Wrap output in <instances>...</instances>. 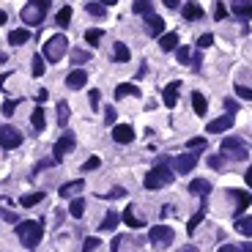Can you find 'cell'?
<instances>
[{
	"mask_svg": "<svg viewBox=\"0 0 252 252\" xmlns=\"http://www.w3.org/2000/svg\"><path fill=\"white\" fill-rule=\"evenodd\" d=\"M168 162H170L168 156L156 162V168H151L146 173L143 187H146V189H165V187H170V184H173V178H175V170L168 168Z\"/></svg>",
	"mask_w": 252,
	"mask_h": 252,
	"instance_id": "obj_1",
	"label": "cell"
},
{
	"mask_svg": "<svg viewBox=\"0 0 252 252\" xmlns=\"http://www.w3.org/2000/svg\"><path fill=\"white\" fill-rule=\"evenodd\" d=\"M49 3H52V0H30L28 6L22 8L20 20L25 22L28 28H39L44 22V17H47V11H49Z\"/></svg>",
	"mask_w": 252,
	"mask_h": 252,
	"instance_id": "obj_2",
	"label": "cell"
},
{
	"mask_svg": "<svg viewBox=\"0 0 252 252\" xmlns=\"http://www.w3.org/2000/svg\"><path fill=\"white\" fill-rule=\"evenodd\" d=\"M17 236H20V241L28 250H36L39 247V241H42V236H44V225L42 222H17Z\"/></svg>",
	"mask_w": 252,
	"mask_h": 252,
	"instance_id": "obj_3",
	"label": "cell"
},
{
	"mask_svg": "<svg viewBox=\"0 0 252 252\" xmlns=\"http://www.w3.org/2000/svg\"><path fill=\"white\" fill-rule=\"evenodd\" d=\"M66 49H69V39L63 33H55V36H49L47 44H44V58L49 63H58V61H63Z\"/></svg>",
	"mask_w": 252,
	"mask_h": 252,
	"instance_id": "obj_4",
	"label": "cell"
},
{
	"mask_svg": "<svg viewBox=\"0 0 252 252\" xmlns=\"http://www.w3.org/2000/svg\"><path fill=\"white\" fill-rule=\"evenodd\" d=\"M219 148H222V154L228 156L231 162H244L247 156H250V148L244 146V140H241V137H225Z\"/></svg>",
	"mask_w": 252,
	"mask_h": 252,
	"instance_id": "obj_5",
	"label": "cell"
},
{
	"mask_svg": "<svg viewBox=\"0 0 252 252\" xmlns=\"http://www.w3.org/2000/svg\"><path fill=\"white\" fill-rule=\"evenodd\" d=\"M148 238H151V244L156 247V250H168L170 244H173V228H168V225H156V228H151V233H148Z\"/></svg>",
	"mask_w": 252,
	"mask_h": 252,
	"instance_id": "obj_6",
	"label": "cell"
},
{
	"mask_svg": "<svg viewBox=\"0 0 252 252\" xmlns=\"http://www.w3.org/2000/svg\"><path fill=\"white\" fill-rule=\"evenodd\" d=\"M0 146L3 148H20L22 146V132L14 129V126H0Z\"/></svg>",
	"mask_w": 252,
	"mask_h": 252,
	"instance_id": "obj_7",
	"label": "cell"
},
{
	"mask_svg": "<svg viewBox=\"0 0 252 252\" xmlns=\"http://www.w3.org/2000/svg\"><path fill=\"white\" fill-rule=\"evenodd\" d=\"M195 165H197V154H181V156H175V159H173L175 173H181V175L192 173V170H195Z\"/></svg>",
	"mask_w": 252,
	"mask_h": 252,
	"instance_id": "obj_8",
	"label": "cell"
},
{
	"mask_svg": "<svg viewBox=\"0 0 252 252\" xmlns=\"http://www.w3.org/2000/svg\"><path fill=\"white\" fill-rule=\"evenodd\" d=\"M71 148H74V134H69V132H66V134L61 137V140L55 143V154H52V159H55V162H61L63 156H66V154L71 151Z\"/></svg>",
	"mask_w": 252,
	"mask_h": 252,
	"instance_id": "obj_9",
	"label": "cell"
},
{
	"mask_svg": "<svg viewBox=\"0 0 252 252\" xmlns=\"http://www.w3.org/2000/svg\"><path fill=\"white\" fill-rule=\"evenodd\" d=\"M112 140L124 143V146H126V143H132L134 140V129L129 124H115V126H112Z\"/></svg>",
	"mask_w": 252,
	"mask_h": 252,
	"instance_id": "obj_10",
	"label": "cell"
},
{
	"mask_svg": "<svg viewBox=\"0 0 252 252\" xmlns=\"http://www.w3.org/2000/svg\"><path fill=\"white\" fill-rule=\"evenodd\" d=\"M178 91H181V80H173V83L165 85V107L173 110L175 102H178Z\"/></svg>",
	"mask_w": 252,
	"mask_h": 252,
	"instance_id": "obj_11",
	"label": "cell"
},
{
	"mask_svg": "<svg viewBox=\"0 0 252 252\" xmlns=\"http://www.w3.org/2000/svg\"><path fill=\"white\" fill-rule=\"evenodd\" d=\"M85 83H88V74H85L83 69H74L69 77H66V88H69V91H80V88H85Z\"/></svg>",
	"mask_w": 252,
	"mask_h": 252,
	"instance_id": "obj_12",
	"label": "cell"
},
{
	"mask_svg": "<svg viewBox=\"0 0 252 252\" xmlns=\"http://www.w3.org/2000/svg\"><path fill=\"white\" fill-rule=\"evenodd\" d=\"M181 14H184V20L197 22V20H203V17H206V11H203L200 3H187V6H181Z\"/></svg>",
	"mask_w": 252,
	"mask_h": 252,
	"instance_id": "obj_13",
	"label": "cell"
},
{
	"mask_svg": "<svg viewBox=\"0 0 252 252\" xmlns=\"http://www.w3.org/2000/svg\"><path fill=\"white\" fill-rule=\"evenodd\" d=\"M231 195L236 197V214H244V211L250 209V203H252V195L244 192V189H231Z\"/></svg>",
	"mask_w": 252,
	"mask_h": 252,
	"instance_id": "obj_14",
	"label": "cell"
},
{
	"mask_svg": "<svg viewBox=\"0 0 252 252\" xmlns=\"http://www.w3.org/2000/svg\"><path fill=\"white\" fill-rule=\"evenodd\" d=\"M231 11L236 17H241V20H252V0H233Z\"/></svg>",
	"mask_w": 252,
	"mask_h": 252,
	"instance_id": "obj_15",
	"label": "cell"
},
{
	"mask_svg": "<svg viewBox=\"0 0 252 252\" xmlns=\"http://www.w3.org/2000/svg\"><path fill=\"white\" fill-rule=\"evenodd\" d=\"M228 126H233V115L228 112V115H222V118H217V121H211L206 129H209V134H222Z\"/></svg>",
	"mask_w": 252,
	"mask_h": 252,
	"instance_id": "obj_16",
	"label": "cell"
},
{
	"mask_svg": "<svg viewBox=\"0 0 252 252\" xmlns=\"http://www.w3.org/2000/svg\"><path fill=\"white\" fill-rule=\"evenodd\" d=\"M85 189V181L83 178H77V181H69V184H63L61 187V192H58V195L61 197H77L80 192H83Z\"/></svg>",
	"mask_w": 252,
	"mask_h": 252,
	"instance_id": "obj_17",
	"label": "cell"
},
{
	"mask_svg": "<svg viewBox=\"0 0 252 252\" xmlns=\"http://www.w3.org/2000/svg\"><path fill=\"white\" fill-rule=\"evenodd\" d=\"M206 211H209V203H206V197H200V209H197V214H192V219L187 222V233H195V228L203 222Z\"/></svg>",
	"mask_w": 252,
	"mask_h": 252,
	"instance_id": "obj_18",
	"label": "cell"
},
{
	"mask_svg": "<svg viewBox=\"0 0 252 252\" xmlns=\"http://www.w3.org/2000/svg\"><path fill=\"white\" fill-rule=\"evenodd\" d=\"M143 20L148 22V33H151V36H162V33H165V20H162V17L148 14V17H143Z\"/></svg>",
	"mask_w": 252,
	"mask_h": 252,
	"instance_id": "obj_19",
	"label": "cell"
},
{
	"mask_svg": "<svg viewBox=\"0 0 252 252\" xmlns=\"http://www.w3.org/2000/svg\"><path fill=\"white\" fill-rule=\"evenodd\" d=\"M189 192H192V195H197V197H209L211 184L206 181V178H195V181L189 184Z\"/></svg>",
	"mask_w": 252,
	"mask_h": 252,
	"instance_id": "obj_20",
	"label": "cell"
},
{
	"mask_svg": "<svg viewBox=\"0 0 252 252\" xmlns=\"http://www.w3.org/2000/svg\"><path fill=\"white\" fill-rule=\"evenodd\" d=\"M121 222V214L118 211H107V217L102 219V225H99V231L102 233H110V231H115V225Z\"/></svg>",
	"mask_w": 252,
	"mask_h": 252,
	"instance_id": "obj_21",
	"label": "cell"
},
{
	"mask_svg": "<svg viewBox=\"0 0 252 252\" xmlns=\"http://www.w3.org/2000/svg\"><path fill=\"white\" fill-rule=\"evenodd\" d=\"M162 52H170V49H178V33H162L159 39Z\"/></svg>",
	"mask_w": 252,
	"mask_h": 252,
	"instance_id": "obj_22",
	"label": "cell"
},
{
	"mask_svg": "<svg viewBox=\"0 0 252 252\" xmlns=\"http://www.w3.org/2000/svg\"><path fill=\"white\" fill-rule=\"evenodd\" d=\"M126 96H140V88H137V85H132V83L118 85V88H115V99H126Z\"/></svg>",
	"mask_w": 252,
	"mask_h": 252,
	"instance_id": "obj_23",
	"label": "cell"
},
{
	"mask_svg": "<svg viewBox=\"0 0 252 252\" xmlns=\"http://www.w3.org/2000/svg\"><path fill=\"white\" fill-rule=\"evenodd\" d=\"M121 219H124V222L129 225V228H143V219L137 217V214H134V209H132V206H129V209H124Z\"/></svg>",
	"mask_w": 252,
	"mask_h": 252,
	"instance_id": "obj_24",
	"label": "cell"
},
{
	"mask_svg": "<svg viewBox=\"0 0 252 252\" xmlns=\"http://www.w3.org/2000/svg\"><path fill=\"white\" fill-rule=\"evenodd\" d=\"M192 107H195V112L197 115H206V112H209V105H206V96L200 91H195L192 93Z\"/></svg>",
	"mask_w": 252,
	"mask_h": 252,
	"instance_id": "obj_25",
	"label": "cell"
},
{
	"mask_svg": "<svg viewBox=\"0 0 252 252\" xmlns=\"http://www.w3.org/2000/svg\"><path fill=\"white\" fill-rule=\"evenodd\" d=\"M28 39H30L28 30H11V33H8V44H11V47H22Z\"/></svg>",
	"mask_w": 252,
	"mask_h": 252,
	"instance_id": "obj_26",
	"label": "cell"
},
{
	"mask_svg": "<svg viewBox=\"0 0 252 252\" xmlns=\"http://www.w3.org/2000/svg\"><path fill=\"white\" fill-rule=\"evenodd\" d=\"M236 231L241 236H252V214L250 217H236Z\"/></svg>",
	"mask_w": 252,
	"mask_h": 252,
	"instance_id": "obj_27",
	"label": "cell"
},
{
	"mask_svg": "<svg viewBox=\"0 0 252 252\" xmlns=\"http://www.w3.org/2000/svg\"><path fill=\"white\" fill-rule=\"evenodd\" d=\"M30 124H33V132H44V107H33Z\"/></svg>",
	"mask_w": 252,
	"mask_h": 252,
	"instance_id": "obj_28",
	"label": "cell"
},
{
	"mask_svg": "<svg viewBox=\"0 0 252 252\" xmlns=\"http://www.w3.org/2000/svg\"><path fill=\"white\" fill-rule=\"evenodd\" d=\"M209 168L225 173V168H228V156H225V154H211V156H209Z\"/></svg>",
	"mask_w": 252,
	"mask_h": 252,
	"instance_id": "obj_29",
	"label": "cell"
},
{
	"mask_svg": "<svg viewBox=\"0 0 252 252\" xmlns=\"http://www.w3.org/2000/svg\"><path fill=\"white\" fill-rule=\"evenodd\" d=\"M112 55H115V61H118V63H126L129 58H132V52H129V47H126V44L115 42V49H112Z\"/></svg>",
	"mask_w": 252,
	"mask_h": 252,
	"instance_id": "obj_30",
	"label": "cell"
},
{
	"mask_svg": "<svg viewBox=\"0 0 252 252\" xmlns=\"http://www.w3.org/2000/svg\"><path fill=\"white\" fill-rule=\"evenodd\" d=\"M102 39H105V30H96V28L85 30V42L91 44V47H99V44H102Z\"/></svg>",
	"mask_w": 252,
	"mask_h": 252,
	"instance_id": "obj_31",
	"label": "cell"
},
{
	"mask_svg": "<svg viewBox=\"0 0 252 252\" xmlns=\"http://www.w3.org/2000/svg\"><path fill=\"white\" fill-rule=\"evenodd\" d=\"M69 105L66 102H58V126H69Z\"/></svg>",
	"mask_w": 252,
	"mask_h": 252,
	"instance_id": "obj_32",
	"label": "cell"
},
{
	"mask_svg": "<svg viewBox=\"0 0 252 252\" xmlns=\"http://www.w3.org/2000/svg\"><path fill=\"white\" fill-rule=\"evenodd\" d=\"M105 8L107 6H102V3H88V6H85V11H88L91 17H96V20H105V17H107Z\"/></svg>",
	"mask_w": 252,
	"mask_h": 252,
	"instance_id": "obj_33",
	"label": "cell"
},
{
	"mask_svg": "<svg viewBox=\"0 0 252 252\" xmlns=\"http://www.w3.org/2000/svg\"><path fill=\"white\" fill-rule=\"evenodd\" d=\"M83 211H85V200H83V197H74V200H71V206H69V214L74 219H80V217H83Z\"/></svg>",
	"mask_w": 252,
	"mask_h": 252,
	"instance_id": "obj_34",
	"label": "cell"
},
{
	"mask_svg": "<svg viewBox=\"0 0 252 252\" xmlns=\"http://www.w3.org/2000/svg\"><path fill=\"white\" fill-rule=\"evenodd\" d=\"M55 22L61 25V28H69V22H71V8H69V6H63L61 11L55 14Z\"/></svg>",
	"mask_w": 252,
	"mask_h": 252,
	"instance_id": "obj_35",
	"label": "cell"
},
{
	"mask_svg": "<svg viewBox=\"0 0 252 252\" xmlns=\"http://www.w3.org/2000/svg\"><path fill=\"white\" fill-rule=\"evenodd\" d=\"M134 14H143V17H148V14H154L151 11V0H134Z\"/></svg>",
	"mask_w": 252,
	"mask_h": 252,
	"instance_id": "obj_36",
	"label": "cell"
},
{
	"mask_svg": "<svg viewBox=\"0 0 252 252\" xmlns=\"http://www.w3.org/2000/svg\"><path fill=\"white\" fill-rule=\"evenodd\" d=\"M44 55H33V63H30V71H33V77H42L44 74Z\"/></svg>",
	"mask_w": 252,
	"mask_h": 252,
	"instance_id": "obj_37",
	"label": "cell"
},
{
	"mask_svg": "<svg viewBox=\"0 0 252 252\" xmlns=\"http://www.w3.org/2000/svg\"><path fill=\"white\" fill-rule=\"evenodd\" d=\"M91 61V52H85V49H74L71 52V63L74 66H83V63H88Z\"/></svg>",
	"mask_w": 252,
	"mask_h": 252,
	"instance_id": "obj_38",
	"label": "cell"
},
{
	"mask_svg": "<svg viewBox=\"0 0 252 252\" xmlns=\"http://www.w3.org/2000/svg\"><path fill=\"white\" fill-rule=\"evenodd\" d=\"M206 146H209V143H206L203 137H192V140H187V148L192 151V154H200Z\"/></svg>",
	"mask_w": 252,
	"mask_h": 252,
	"instance_id": "obj_39",
	"label": "cell"
},
{
	"mask_svg": "<svg viewBox=\"0 0 252 252\" xmlns=\"http://www.w3.org/2000/svg\"><path fill=\"white\" fill-rule=\"evenodd\" d=\"M42 200H44V192H33V195H25V197H22V200H20V203L25 206V209H30V206L42 203Z\"/></svg>",
	"mask_w": 252,
	"mask_h": 252,
	"instance_id": "obj_40",
	"label": "cell"
},
{
	"mask_svg": "<svg viewBox=\"0 0 252 252\" xmlns=\"http://www.w3.org/2000/svg\"><path fill=\"white\" fill-rule=\"evenodd\" d=\"M175 55H178V63H181V66L192 63V52H189V47H178L175 49Z\"/></svg>",
	"mask_w": 252,
	"mask_h": 252,
	"instance_id": "obj_41",
	"label": "cell"
},
{
	"mask_svg": "<svg viewBox=\"0 0 252 252\" xmlns=\"http://www.w3.org/2000/svg\"><path fill=\"white\" fill-rule=\"evenodd\" d=\"M102 197H105V200H118V197H126V189L124 187H112L110 192H105Z\"/></svg>",
	"mask_w": 252,
	"mask_h": 252,
	"instance_id": "obj_42",
	"label": "cell"
},
{
	"mask_svg": "<svg viewBox=\"0 0 252 252\" xmlns=\"http://www.w3.org/2000/svg\"><path fill=\"white\" fill-rule=\"evenodd\" d=\"M99 250V238L91 236V238H85V244H83V252H96Z\"/></svg>",
	"mask_w": 252,
	"mask_h": 252,
	"instance_id": "obj_43",
	"label": "cell"
},
{
	"mask_svg": "<svg viewBox=\"0 0 252 252\" xmlns=\"http://www.w3.org/2000/svg\"><path fill=\"white\" fill-rule=\"evenodd\" d=\"M211 44H214V33H203L200 39H197V47H200V49L211 47Z\"/></svg>",
	"mask_w": 252,
	"mask_h": 252,
	"instance_id": "obj_44",
	"label": "cell"
},
{
	"mask_svg": "<svg viewBox=\"0 0 252 252\" xmlns=\"http://www.w3.org/2000/svg\"><path fill=\"white\" fill-rule=\"evenodd\" d=\"M236 93H238L241 99H250V102H252V88H250V85H241V83H238V85H236Z\"/></svg>",
	"mask_w": 252,
	"mask_h": 252,
	"instance_id": "obj_45",
	"label": "cell"
},
{
	"mask_svg": "<svg viewBox=\"0 0 252 252\" xmlns=\"http://www.w3.org/2000/svg\"><path fill=\"white\" fill-rule=\"evenodd\" d=\"M105 124L107 126H115V107H105Z\"/></svg>",
	"mask_w": 252,
	"mask_h": 252,
	"instance_id": "obj_46",
	"label": "cell"
},
{
	"mask_svg": "<svg viewBox=\"0 0 252 252\" xmlns=\"http://www.w3.org/2000/svg\"><path fill=\"white\" fill-rule=\"evenodd\" d=\"M214 20H228V8H225V3H217V8H214Z\"/></svg>",
	"mask_w": 252,
	"mask_h": 252,
	"instance_id": "obj_47",
	"label": "cell"
},
{
	"mask_svg": "<svg viewBox=\"0 0 252 252\" xmlns=\"http://www.w3.org/2000/svg\"><path fill=\"white\" fill-rule=\"evenodd\" d=\"M99 165H102V159H99V156H91V159L83 165V170H85V173H91V170H96V168H99Z\"/></svg>",
	"mask_w": 252,
	"mask_h": 252,
	"instance_id": "obj_48",
	"label": "cell"
},
{
	"mask_svg": "<svg viewBox=\"0 0 252 252\" xmlns=\"http://www.w3.org/2000/svg\"><path fill=\"white\" fill-rule=\"evenodd\" d=\"M88 99H91V107H93V110H99V105H102V93H99V91H91V93H88Z\"/></svg>",
	"mask_w": 252,
	"mask_h": 252,
	"instance_id": "obj_49",
	"label": "cell"
},
{
	"mask_svg": "<svg viewBox=\"0 0 252 252\" xmlns=\"http://www.w3.org/2000/svg\"><path fill=\"white\" fill-rule=\"evenodd\" d=\"M17 105H20V102H17V99H14V102H11V99H8L6 105H3V115H14Z\"/></svg>",
	"mask_w": 252,
	"mask_h": 252,
	"instance_id": "obj_50",
	"label": "cell"
},
{
	"mask_svg": "<svg viewBox=\"0 0 252 252\" xmlns=\"http://www.w3.org/2000/svg\"><path fill=\"white\" fill-rule=\"evenodd\" d=\"M0 217L6 219V222H11V225H17V214H14V211H6V209H3V211H0Z\"/></svg>",
	"mask_w": 252,
	"mask_h": 252,
	"instance_id": "obj_51",
	"label": "cell"
},
{
	"mask_svg": "<svg viewBox=\"0 0 252 252\" xmlns=\"http://www.w3.org/2000/svg\"><path fill=\"white\" fill-rule=\"evenodd\" d=\"M225 110L231 112V115H236V110H238V105L233 102V99H225Z\"/></svg>",
	"mask_w": 252,
	"mask_h": 252,
	"instance_id": "obj_52",
	"label": "cell"
},
{
	"mask_svg": "<svg viewBox=\"0 0 252 252\" xmlns=\"http://www.w3.org/2000/svg\"><path fill=\"white\" fill-rule=\"evenodd\" d=\"M217 252H241V250H238V247H233V244H222Z\"/></svg>",
	"mask_w": 252,
	"mask_h": 252,
	"instance_id": "obj_53",
	"label": "cell"
},
{
	"mask_svg": "<svg viewBox=\"0 0 252 252\" xmlns=\"http://www.w3.org/2000/svg\"><path fill=\"white\" fill-rule=\"evenodd\" d=\"M165 6L168 8H181V0H165Z\"/></svg>",
	"mask_w": 252,
	"mask_h": 252,
	"instance_id": "obj_54",
	"label": "cell"
},
{
	"mask_svg": "<svg viewBox=\"0 0 252 252\" xmlns=\"http://www.w3.org/2000/svg\"><path fill=\"white\" fill-rule=\"evenodd\" d=\"M112 252H121V236L112 238Z\"/></svg>",
	"mask_w": 252,
	"mask_h": 252,
	"instance_id": "obj_55",
	"label": "cell"
},
{
	"mask_svg": "<svg viewBox=\"0 0 252 252\" xmlns=\"http://www.w3.org/2000/svg\"><path fill=\"white\" fill-rule=\"evenodd\" d=\"M244 181L250 184V189H252V168H250V170H247V173H244Z\"/></svg>",
	"mask_w": 252,
	"mask_h": 252,
	"instance_id": "obj_56",
	"label": "cell"
},
{
	"mask_svg": "<svg viewBox=\"0 0 252 252\" xmlns=\"http://www.w3.org/2000/svg\"><path fill=\"white\" fill-rule=\"evenodd\" d=\"M238 250H241V252H252V241H247V244H241V247H238Z\"/></svg>",
	"mask_w": 252,
	"mask_h": 252,
	"instance_id": "obj_57",
	"label": "cell"
},
{
	"mask_svg": "<svg viewBox=\"0 0 252 252\" xmlns=\"http://www.w3.org/2000/svg\"><path fill=\"white\" fill-rule=\"evenodd\" d=\"M178 252H197V247H192V244H187V247H181Z\"/></svg>",
	"mask_w": 252,
	"mask_h": 252,
	"instance_id": "obj_58",
	"label": "cell"
},
{
	"mask_svg": "<svg viewBox=\"0 0 252 252\" xmlns=\"http://www.w3.org/2000/svg\"><path fill=\"white\" fill-rule=\"evenodd\" d=\"M96 3H102V6H115L118 0H96Z\"/></svg>",
	"mask_w": 252,
	"mask_h": 252,
	"instance_id": "obj_59",
	"label": "cell"
},
{
	"mask_svg": "<svg viewBox=\"0 0 252 252\" xmlns=\"http://www.w3.org/2000/svg\"><path fill=\"white\" fill-rule=\"evenodd\" d=\"M6 20H8V17H6V11H0V25H6Z\"/></svg>",
	"mask_w": 252,
	"mask_h": 252,
	"instance_id": "obj_60",
	"label": "cell"
}]
</instances>
